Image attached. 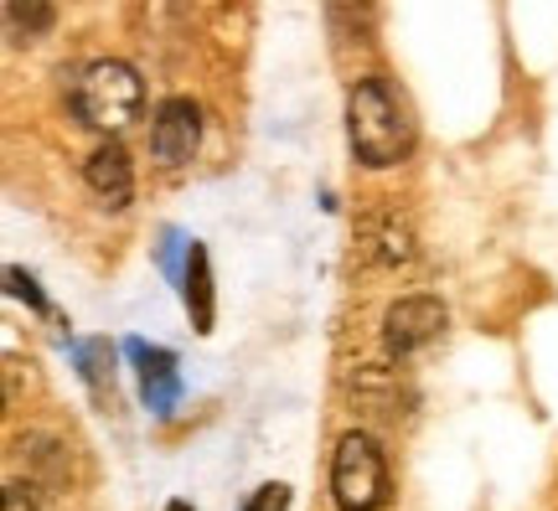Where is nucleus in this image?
<instances>
[{"label":"nucleus","instance_id":"2eb2a0df","mask_svg":"<svg viewBox=\"0 0 558 511\" xmlns=\"http://www.w3.org/2000/svg\"><path fill=\"white\" fill-rule=\"evenodd\" d=\"M0 511H41V507H37V496H32V486L5 480V501H0Z\"/></svg>","mask_w":558,"mask_h":511},{"label":"nucleus","instance_id":"0eeeda50","mask_svg":"<svg viewBox=\"0 0 558 511\" xmlns=\"http://www.w3.org/2000/svg\"><path fill=\"white\" fill-rule=\"evenodd\" d=\"M83 181H88V192L99 197V207L124 212L130 197H135V166H130V156H124V145L104 139L99 150L88 156V166H83Z\"/></svg>","mask_w":558,"mask_h":511},{"label":"nucleus","instance_id":"9b49d317","mask_svg":"<svg viewBox=\"0 0 558 511\" xmlns=\"http://www.w3.org/2000/svg\"><path fill=\"white\" fill-rule=\"evenodd\" d=\"M0 16H5V26H11L16 41H32V37H41V32H52L58 5H47V0H26V5H21V0H5Z\"/></svg>","mask_w":558,"mask_h":511},{"label":"nucleus","instance_id":"1a4fd4ad","mask_svg":"<svg viewBox=\"0 0 558 511\" xmlns=\"http://www.w3.org/2000/svg\"><path fill=\"white\" fill-rule=\"evenodd\" d=\"M181 300H186V315L202 336L213 331V258L202 243H186V269H181Z\"/></svg>","mask_w":558,"mask_h":511},{"label":"nucleus","instance_id":"9d476101","mask_svg":"<svg viewBox=\"0 0 558 511\" xmlns=\"http://www.w3.org/2000/svg\"><path fill=\"white\" fill-rule=\"evenodd\" d=\"M73 356H78V377L88 382V393L99 398V403H109L114 398V352H109V341H78L73 346Z\"/></svg>","mask_w":558,"mask_h":511},{"label":"nucleus","instance_id":"ddd939ff","mask_svg":"<svg viewBox=\"0 0 558 511\" xmlns=\"http://www.w3.org/2000/svg\"><path fill=\"white\" fill-rule=\"evenodd\" d=\"M5 290H11V295H16V300H26V305H32V311H37V315H47V311H52V305H47V295H41V290H37V279L26 275V269H16V264L5 269Z\"/></svg>","mask_w":558,"mask_h":511},{"label":"nucleus","instance_id":"39448f33","mask_svg":"<svg viewBox=\"0 0 558 511\" xmlns=\"http://www.w3.org/2000/svg\"><path fill=\"white\" fill-rule=\"evenodd\" d=\"M202 145V109L192 99H160L150 114V156L160 166H186Z\"/></svg>","mask_w":558,"mask_h":511},{"label":"nucleus","instance_id":"f257e3e1","mask_svg":"<svg viewBox=\"0 0 558 511\" xmlns=\"http://www.w3.org/2000/svg\"><path fill=\"white\" fill-rule=\"evenodd\" d=\"M347 145L367 171H388L414 150V119L383 78H357L347 88Z\"/></svg>","mask_w":558,"mask_h":511},{"label":"nucleus","instance_id":"f03ea898","mask_svg":"<svg viewBox=\"0 0 558 511\" xmlns=\"http://www.w3.org/2000/svg\"><path fill=\"white\" fill-rule=\"evenodd\" d=\"M62 99H68L78 124L99 130V135H120L145 109V83H140V73L130 62L99 58V62L62 68Z\"/></svg>","mask_w":558,"mask_h":511},{"label":"nucleus","instance_id":"4468645a","mask_svg":"<svg viewBox=\"0 0 558 511\" xmlns=\"http://www.w3.org/2000/svg\"><path fill=\"white\" fill-rule=\"evenodd\" d=\"M243 511H290V486H284V480H269V486H259V491L243 501Z\"/></svg>","mask_w":558,"mask_h":511},{"label":"nucleus","instance_id":"f8f14e48","mask_svg":"<svg viewBox=\"0 0 558 511\" xmlns=\"http://www.w3.org/2000/svg\"><path fill=\"white\" fill-rule=\"evenodd\" d=\"M373 258H378V264H409V258H414V238H409V228L383 222L378 243H373Z\"/></svg>","mask_w":558,"mask_h":511},{"label":"nucleus","instance_id":"7ed1b4c3","mask_svg":"<svg viewBox=\"0 0 558 511\" xmlns=\"http://www.w3.org/2000/svg\"><path fill=\"white\" fill-rule=\"evenodd\" d=\"M331 501L337 511H383L388 501V460L373 434H341L331 454Z\"/></svg>","mask_w":558,"mask_h":511},{"label":"nucleus","instance_id":"20e7f679","mask_svg":"<svg viewBox=\"0 0 558 511\" xmlns=\"http://www.w3.org/2000/svg\"><path fill=\"white\" fill-rule=\"evenodd\" d=\"M445 305H439L435 295H403L388 305V315H383V352L388 356H414L418 346H429L439 331H445Z\"/></svg>","mask_w":558,"mask_h":511},{"label":"nucleus","instance_id":"6e6552de","mask_svg":"<svg viewBox=\"0 0 558 511\" xmlns=\"http://www.w3.org/2000/svg\"><path fill=\"white\" fill-rule=\"evenodd\" d=\"M11 454L26 460V486H32V491H37V486H47V491H62V486H68V450H62L58 439L21 434L16 445H11Z\"/></svg>","mask_w":558,"mask_h":511},{"label":"nucleus","instance_id":"dca6fc26","mask_svg":"<svg viewBox=\"0 0 558 511\" xmlns=\"http://www.w3.org/2000/svg\"><path fill=\"white\" fill-rule=\"evenodd\" d=\"M166 511H197V507H192V501H181V496H177V501H166Z\"/></svg>","mask_w":558,"mask_h":511},{"label":"nucleus","instance_id":"423d86ee","mask_svg":"<svg viewBox=\"0 0 558 511\" xmlns=\"http://www.w3.org/2000/svg\"><path fill=\"white\" fill-rule=\"evenodd\" d=\"M124 352H130V362H135V373H140V398H145V409L156 413V418H171L181 403L177 356L166 352V346H145V341H124Z\"/></svg>","mask_w":558,"mask_h":511}]
</instances>
